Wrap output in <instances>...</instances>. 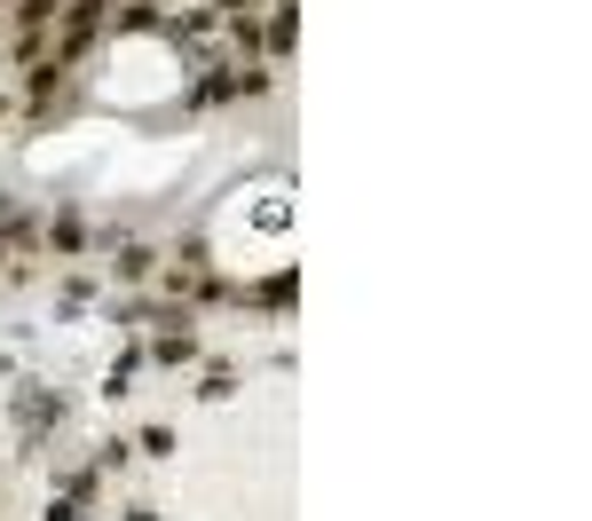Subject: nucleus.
I'll use <instances>...</instances> for the list:
<instances>
[{"mask_svg":"<svg viewBox=\"0 0 592 521\" xmlns=\"http://www.w3.org/2000/svg\"><path fill=\"white\" fill-rule=\"evenodd\" d=\"M96 32H103V0H63V17H56V48H63V63L88 56Z\"/></svg>","mask_w":592,"mask_h":521,"instance_id":"f257e3e1","label":"nucleus"},{"mask_svg":"<svg viewBox=\"0 0 592 521\" xmlns=\"http://www.w3.org/2000/svg\"><path fill=\"white\" fill-rule=\"evenodd\" d=\"M63 71H71L63 56H32V63H24V96H32V111L63 96Z\"/></svg>","mask_w":592,"mask_h":521,"instance_id":"f03ea898","label":"nucleus"},{"mask_svg":"<svg viewBox=\"0 0 592 521\" xmlns=\"http://www.w3.org/2000/svg\"><path fill=\"white\" fill-rule=\"evenodd\" d=\"M56 419H63L56 395H17V426H24V434H40V426H56Z\"/></svg>","mask_w":592,"mask_h":521,"instance_id":"7ed1b4c3","label":"nucleus"},{"mask_svg":"<svg viewBox=\"0 0 592 521\" xmlns=\"http://www.w3.org/2000/svg\"><path fill=\"white\" fill-rule=\"evenodd\" d=\"M293 40H300V24H293V9H277V17L262 24V48H269V56H293Z\"/></svg>","mask_w":592,"mask_h":521,"instance_id":"20e7f679","label":"nucleus"},{"mask_svg":"<svg viewBox=\"0 0 592 521\" xmlns=\"http://www.w3.org/2000/svg\"><path fill=\"white\" fill-rule=\"evenodd\" d=\"M293 293H300V277H293V269H277V277H262V285H253V301H262V308H285Z\"/></svg>","mask_w":592,"mask_h":521,"instance_id":"39448f33","label":"nucleus"},{"mask_svg":"<svg viewBox=\"0 0 592 521\" xmlns=\"http://www.w3.org/2000/svg\"><path fill=\"white\" fill-rule=\"evenodd\" d=\"M119 32H166V17H158V0H127V17H119Z\"/></svg>","mask_w":592,"mask_h":521,"instance_id":"423d86ee","label":"nucleus"},{"mask_svg":"<svg viewBox=\"0 0 592 521\" xmlns=\"http://www.w3.org/2000/svg\"><path fill=\"white\" fill-rule=\"evenodd\" d=\"M198 395H206V403H229V395H237V372H229V364H206Z\"/></svg>","mask_w":592,"mask_h":521,"instance_id":"0eeeda50","label":"nucleus"},{"mask_svg":"<svg viewBox=\"0 0 592 521\" xmlns=\"http://www.w3.org/2000/svg\"><path fill=\"white\" fill-rule=\"evenodd\" d=\"M111 269H119V277L135 285V277H150V269H158V253H150V245H127V253L111 260Z\"/></svg>","mask_w":592,"mask_h":521,"instance_id":"6e6552de","label":"nucleus"},{"mask_svg":"<svg viewBox=\"0 0 592 521\" xmlns=\"http://www.w3.org/2000/svg\"><path fill=\"white\" fill-rule=\"evenodd\" d=\"M63 253H88V222H79V214H56V229H48Z\"/></svg>","mask_w":592,"mask_h":521,"instance_id":"1a4fd4ad","label":"nucleus"},{"mask_svg":"<svg viewBox=\"0 0 592 521\" xmlns=\"http://www.w3.org/2000/svg\"><path fill=\"white\" fill-rule=\"evenodd\" d=\"M127 521H158V513H150V505H135V513H127Z\"/></svg>","mask_w":592,"mask_h":521,"instance_id":"9d476101","label":"nucleus"},{"mask_svg":"<svg viewBox=\"0 0 592 521\" xmlns=\"http://www.w3.org/2000/svg\"><path fill=\"white\" fill-rule=\"evenodd\" d=\"M269 9H285V0H269Z\"/></svg>","mask_w":592,"mask_h":521,"instance_id":"9b49d317","label":"nucleus"}]
</instances>
